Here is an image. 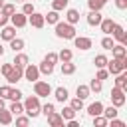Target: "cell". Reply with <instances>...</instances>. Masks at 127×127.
Returning a JSON list of instances; mask_svg holds the SVG:
<instances>
[{
	"mask_svg": "<svg viewBox=\"0 0 127 127\" xmlns=\"http://www.w3.org/2000/svg\"><path fill=\"white\" fill-rule=\"evenodd\" d=\"M56 34H58L60 38H65V40L75 38V30H73L69 24H58V26H56Z\"/></svg>",
	"mask_w": 127,
	"mask_h": 127,
	"instance_id": "1",
	"label": "cell"
},
{
	"mask_svg": "<svg viewBox=\"0 0 127 127\" xmlns=\"http://www.w3.org/2000/svg\"><path fill=\"white\" fill-rule=\"evenodd\" d=\"M24 107H26V111H28L30 117H36V115L40 113V101H38V95H36V97H28L26 103H24Z\"/></svg>",
	"mask_w": 127,
	"mask_h": 127,
	"instance_id": "2",
	"label": "cell"
},
{
	"mask_svg": "<svg viewBox=\"0 0 127 127\" xmlns=\"http://www.w3.org/2000/svg\"><path fill=\"white\" fill-rule=\"evenodd\" d=\"M125 65H127L125 58H117V60H113V62L109 64V71H111V73H119V71L125 69Z\"/></svg>",
	"mask_w": 127,
	"mask_h": 127,
	"instance_id": "3",
	"label": "cell"
},
{
	"mask_svg": "<svg viewBox=\"0 0 127 127\" xmlns=\"http://www.w3.org/2000/svg\"><path fill=\"white\" fill-rule=\"evenodd\" d=\"M20 77H22V67H20V65L10 67V69H8V73H6V79H8L10 83H16Z\"/></svg>",
	"mask_w": 127,
	"mask_h": 127,
	"instance_id": "4",
	"label": "cell"
},
{
	"mask_svg": "<svg viewBox=\"0 0 127 127\" xmlns=\"http://www.w3.org/2000/svg\"><path fill=\"white\" fill-rule=\"evenodd\" d=\"M111 97H113V103H115V107H119V105H123L125 103V97H123V89L121 87H113V91H111Z\"/></svg>",
	"mask_w": 127,
	"mask_h": 127,
	"instance_id": "5",
	"label": "cell"
},
{
	"mask_svg": "<svg viewBox=\"0 0 127 127\" xmlns=\"http://www.w3.org/2000/svg\"><path fill=\"white\" fill-rule=\"evenodd\" d=\"M34 89H36V93H38V95H50V91H52L50 83H46V81H36Z\"/></svg>",
	"mask_w": 127,
	"mask_h": 127,
	"instance_id": "6",
	"label": "cell"
},
{
	"mask_svg": "<svg viewBox=\"0 0 127 127\" xmlns=\"http://www.w3.org/2000/svg\"><path fill=\"white\" fill-rule=\"evenodd\" d=\"M46 117H48V123L54 125V127H62V125H64V117L58 115V113H54V111H52L50 115H46Z\"/></svg>",
	"mask_w": 127,
	"mask_h": 127,
	"instance_id": "7",
	"label": "cell"
},
{
	"mask_svg": "<svg viewBox=\"0 0 127 127\" xmlns=\"http://www.w3.org/2000/svg\"><path fill=\"white\" fill-rule=\"evenodd\" d=\"M101 111H103V105H101L99 101H95V103H91V105L87 107V113L93 115V117H95V115H101Z\"/></svg>",
	"mask_w": 127,
	"mask_h": 127,
	"instance_id": "8",
	"label": "cell"
},
{
	"mask_svg": "<svg viewBox=\"0 0 127 127\" xmlns=\"http://www.w3.org/2000/svg\"><path fill=\"white\" fill-rule=\"evenodd\" d=\"M87 22H89L91 26L99 24V22H101V14H99V10H91V12H89V16H87Z\"/></svg>",
	"mask_w": 127,
	"mask_h": 127,
	"instance_id": "9",
	"label": "cell"
},
{
	"mask_svg": "<svg viewBox=\"0 0 127 127\" xmlns=\"http://www.w3.org/2000/svg\"><path fill=\"white\" fill-rule=\"evenodd\" d=\"M75 46L79 50H89L91 48V40L89 38H75Z\"/></svg>",
	"mask_w": 127,
	"mask_h": 127,
	"instance_id": "10",
	"label": "cell"
},
{
	"mask_svg": "<svg viewBox=\"0 0 127 127\" xmlns=\"http://www.w3.org/2000/svg\"><path fill=\"white\" fill-rule=\"evenodd\" d=\"M30 22H32V26H36V28H42V26H44V16H42V14H34V12H32V16H30Z\"/></svg>",
	"mask_w": 127,
	"mask_h": 127,
	"instance_id": "11",
	"label": "cell"
},
{
	"mask_svg": "<svg viewBox=\"0 0 127 127\" xmlns=\"http://www.w3.org/2000/svg\"><path fill=\"white\" fill-rule=\"evenodd\" d=\"M38 73H40V69H38V67H34V65H28V67H26V77H28L30 81L38 79Z\"/></svg>",
	"mask_w": 127,
	"mask_h": 127,
	"instance_id": "12",
	"label": "cell"
},
{
	"mask_svg": "<svg viewBox=\"0 0 127 127\" xmlns=\"http://www.w3.org/2000/svg\"><path fill=\"white\" fill-rule=\"evenodd\" d=\"M99 24H101V30H103L105 34H111V30H113V26H115L113 20H101Z\"/></svg>",
	"mask_w": 127,
	"mask_h": 127,
	"instance_id": "13",
	"label": "cell"
},
{
	"mask_svg": "<svg viewBox=\"0 0 127 127\" xmlns=\"http://www.w3.org/2000/svg\"><path fill=\"white\" fill-rule=\"evenodd\" d=\"M12 22H14V26L22 28V26H26V16L24 14H16V16H12Z\"/></svg>",
	"mask_w": 127,
	"mask_h": 127,
	"instance_id": "14",
	"label": "cell"
},
{
	"mask_svg": "<svg viewBox=\"0 0 127 127\" xmlns=\"http://www.w3.org/2000/svg\"><path fill=\"white\" fill-rule=\"evenodd\" d=\"M101 113L105 115V119H113V117L117 115V107H115V105H113V107L109 105V107H105V109H103Z\"/></svg>",
	"mask_w": 127,
	"mask_h": 127,
	"instance_id": "15",
	"label": "cell"
},
{
	"mask_svg": "<svg viewBox=\"0 0 127 127\" xmlns=\"http://www.w3.org/2000/svg\"><path fill=\"white\" fill-rule=\"evenodd\" d=\"M12 121V115H10V111H6L4 107L0 109V123H4V125H8Z\"/></svg>",
	"mask_w": 127,
	"mask_h": 127,
	"instance_id": "16",
	"label": "cell"
},
{
	"mask_svg": "<svg viewBox=\"0 0 127 127\" xmlns=\"http://www.w3.org/2000/svg\"><path fill=\"white\" fill-rule=\"evenodd\" d=\"M113 32H115V38H117L119 42H125V32H123V28H121V26H117V24H115V26H113Z\"/></svg>",
	"mask_w": 127,
	"mask_h": 127,
	"instance_id": "17",
	"label": "cell"
},
{
	"mask_svg": "<svg viewBox=\"0 0 127 127\" xmlns=\"http://www.w3.org/2000/svg\"><path fill=\"white\" fill-rule=\"evenodd\" d=\"M89 95V87L87 85H77V97L79 99H85Z\"/></svg>",
	"mask_w": 127,
	"mask_h": 127,
	"instance_id": "18",
	"label": "cell"
},
{
	"mask_svg": "<svg viewBox=\"0 0 127 127\" xmlns=\"http://www.w3.org/2000/svg\"><path fill=\"white\" fill-rule=\"evenodd\" d=\"M56 99L65 101V99H67V89H65V87H58V89H56Z\"/></svg>",
	"mask_w": 127,
	"mask_h": 127,
	"instance_id": "19",
	"label": "cell"
},
{
	"mask_svg": "<svg viewBox=\"0 0 127 127\" xmlns=\"http://www.w3.org/2000/svg\"><path fill=\"white\" fill-rule=\"evenodd\" d=\"M73 115H75V109H71V107H64L62 109V117L64 119H73Z\"/></svg>",
	"mask_w": 127,
	"mask_h": 127,
	"instance_id": "20",
	"label": "cell"
},
{
	"mask_svg": "<svg viewBox=\"0 0 127 127\" xmlns=\"http://www.w3.org/2000/svg\"><path fill=\"white\" fill-rule=\"evenodd\" d=\"M14 64H16V65H20V67H24V65L28 64V56H24V54H20V56H16V60H14Z\"/></svg>",
	"mask_w": 127,
	"mask_h": 127,
	"instance_id": "21",
	"label": "cell"
},
{
	"mask_svg": "<svg viewBox=\"0 0 127 127\" xmlns=\"http://www.w3.org/2000/svg\"><path fill=\"white\" fill-rule=\"evenodd\" d=\"M14 34H16L14 28H4V30H2V38H4V40H12Z\"/></svg>",
	"mask_w": 127,
	"mask_h": 127,
	"instance_id": "22",
	"label": "cell"
},
{
	"mask_svg": "<svg viewBox=\"0 0 127 127\" xmlns=\"http://www.w3.org/2000/svg\"><path fill=\"white\" fill-rule=\"evenodd\" d=\"M10 44H12V50H14V52L22 50V46H24V42H22V40H16V38H12V40H10Z\"/></svg>",
	"mask_w": 127,
	"mask_h": 127,
	"instance_id": "23",
	"label": "cell"
},
{
	"mask_svg": "<svg viewBox=\"0 0 127 127\" xmlns=\"http://www.w3.org/2000/svg\"><path fill=\"white\" fill-rule=\"evenodd\" d=\"M73 69H75V65H73V64H69V62L62 64V71H64V73H73Z\"/></svg>",
	"mask_w": 127,
	"mask_h": 127,
	"instance_id": "24",
	"label": "cell"
},
{
	"mask_svg": "<svg viewBox=\"0 0 127 127\" xmlns=\"http://www.w3.org/2000/svg\"><path fill=\"white\" fill-rule=\"evenodd\" d=\"M67 20H69V22H77V20H79L77 10H67Z\"/></svg>",
	"mask_w": 127,
	"mask_h": 127,
	"instance_id": "25",
	"label": "cell"
},
{
	"mask_svg": "<svg viewBox=\"0 0 127 127\" xmlns=\"http://www.w3.org/2000/svg\"><path fill=\"white\" fill-rule=\"evenodd\" d=\"M111 50H113V54H115V58H125V50H123V46H117V48L113 46Z\"/></svg>",
	"mask_w": 127,
	"mask_h": 127,
	"instance_id": "26",
	"label": "cell"
},
{
	"mask_svg": "<svg viewBox=\"0 0 127 127\" xmlns=\"http://www.w3.org/2000/svg\"><path fill=\"white\" fill-rule=\"evenodd\" d=\"M52 69H54V65L52 64H48V62H42V67H40V71H44V73H52Z\"/></svg>",
	"mask_w": 127,
	"mask_h": 127,
	"instance_id": "27",
	"label": "cell"
},
{
	"mask_svg": "<svg viewBox=\"0 0 127 127\" xmlns=\"http://www.w3.org/2000/svg\"><path fill=\"white\" fill-rule=\"evenodd\" d=\"M8 97H10V99H14V101H18V99L22 97V91H20V89H10Z\"/></svg>",
	"mask_w": 127,
	"mask_h": 127,
	"instance_id": "28",
	"label": "cell"
},
{
	"mask_svg": "<svg viewBox=\"0 0 127 127\" xmlns=\"http://www.w3.org/2000/svg\"><path fill=\"white\" fill-rule=\"evenodd\" d=\"M69 107H71V109H75V111H79V109L83 107V101H81L79 97H75V99L71 101V105H69Z\"/></svg>",
	"mask_w": 127,
	"mask_h": 127,
	"instance_id": "29",
	"label": "cell"
},
{
	"mask_svg": "<svg viewBox=\"0 0 127 127\" xmlns=\"http://www.w3.org/2000/svg\"><path fill=\"white\" fill-rule=\"evenodd\" d=\"M22 111H24V109H22V105H20V103H16V101H14V103L10 105V113H16V115H20Z\"/></svg>",
	"mask_w": 127,
	"mask_h": 127,
	"instance_id": "30",
	"label": "cell"
},
{
	"mask_svg": "<svg viewBox=\"0 0 127 127\" xmlns=\"http://www.w3.org/2000/svg\"><path fill=\"white\" fill-rule=\"evenodd\" d=\"M103 4H105L103 0H89V8H91V10H99Z\"/></svg>",
	"mask_w": 127,
	"mask_h": 127,
	"instance_id": "31",
	"label": "cell"
},
{
	"mask_svg": "<svg viewBox=\"0 0 127 127\" xmlns=\"http://www.w3.org/2000/svg\"><path fill=\"white\" fill-rule=\"evenodd\" d=\"M89 89H93V91H101V79H93L91 81V85H89Z\"/></svg>",
	"mask_w": 127,
	"mask_h": 127,
	"instance_id": "32",
	"label": "cell"
},
{
	"mask_svg": "<svg viewBox=\"0 0 127 127\" xmlns=\"http://www.w3.org/2000/svg\"><path fill=\"white\" fill-rule=\"evenodd\" d=\"M93 125H97V127H103V125H107V119H105V117H99V115H95V119H93Z\"/></svg>",
	"mask_w": 127,
	"mask_h": 127,
	"instance_id": "33",
	"label": "cell"
},
{
	"mask_svg": "<svg viewBox=\"0 0 127 127\" xmlns=\"http://www.w3.org/2000/svg\"><path fill=\"white\" fill-rule=\"evenodd\" d=\"M105 64H107V58H105V56H97V58H95V65H97V67H103Z\"/></svg>",
	"mask_w": 127,
	"mask_h": 127,
	"instance_id": "34",
	"label": "cell"
},
{
	"mask_svg": "<svg viewBox=\"0 0 127 127\" xmlns=\"http://www.w3.org/2000/svg\"><path fill=\"white\" fill-rule=\"evenodd\" d=\"M46 20H48L50 24H56V22H58V12H50V14L46 16Z\"/></svg>",
	"mask_w": 127,
	"mask_h": 127,
	"instance_id": "35",
	"label": "cell"
},
{
	"mask_svg": "<svg viewBox=\"0 0 127 127\" xmlns=\"http://www.w3.org/2000/svg\"><path fill=\"white\" fill-rule=\"evenodd\" d=\"M64 6H67V0H54V8L56 10H62Z\"/></svg>",
	"mask_w": 127,
	"mask_h": 127,
	"instance_id": "36",
	"label": "cell"
},
{
	"mask_svg": "<svg viewBox=\"0 0 127 127\" xmlns=\"http://www.w3.org/2000/svg\"><path fill=\"white\" fill-rule=\"evenodd\" d=\"M101 46H103V48H107V50H111V48H113V40H111V38H103Z\"/></svg>",
	"mask_w": 127,
	"mask_h": 127,
	"instance_id": "37",
	"label": "cell"
},
{
	"mask_svg": "<svg viewBox=\"0 0 127 127\" xmlns=\"http://www.w3.org/2000/svg\"><path fill=\"white\" fill-rule=\"evenodd\" d=\"M60 58H62L64 62H69V60H71V52H69V50H64V52L60 54Z\"/></svg>",
	"mask_w": 127,
	"mask_h": 127,
	"instance_id": "38",
	"label": "cell"
},
{
	"mask_svg": "<svg viewBox=\"0 0 127 127\" xmlns=\"http://www.w3.org/2000/svg\"><path fill=\"white\" fill-rule=\"evenodd\" d=\"M56 60H58L56 54H48V56L44 58V62H48V64H56Z\"/></svg>",
	"mask_w": 127,
	"mask_h": 127,
	"instance_id": "39",
	"label": "cell"
},
{
	"mask_svg": "<svg viewBox=\"0 0 127 127\" xmlns=\"http://www.w3.org/2000/svg\"><path fill=\"white\" fill-rule=\"evenodd\" d=\"M125 81H127V77L121 73V75L117 77V81H115V83H117V87H125Z\"/></svg>",
	"mask_w": 127,
	"mask_h": 127,
	"instance_id": "40",
	"label": "cell"
},
{
	"mask_svg": "<svg viewBox=\"0 0 127 127\" xmlns=\"http://www.w3.org/2000/svg\"><path fill=\"white\" fill-rule=\"evenodd\" d=\"M42 111H44V115H50V113L54 111V105H52V103H46V105L42 107Z\"/></svg>",
	"mask_w": 127,
	"mask_h": 127,
	"instance_id": "41",
	"label": "cell"
},
{
	"mask_svg": "<svg viewBox=\"0 0 127 127\" xmlns=\"http://www.w3.org/2000/svg\"><path fill=\"white\" fill-rule=\"evenodd\" d=\"M4 14H6V16H12V14H14V6H12V4H6V6H4Z\"/></svg>",
	"mask_w": 127,
	"mask_h": 127,
	"instance_id": "42",
	"label": "cell"
},
{
	"mask_svg": "<svg viewBox=\"0 0 127 127\" xmlns=\"http://www.w3.org/2000/svg\"><path fill=\"white\" fill-rule=\"evenodd\" d=\"M111 125H113V127H125V123H123V121H119V119H115V117L111 119Z\"/></svg>",
	"mask_w": 127,
	"mask_h": 127,
	"instance_id": "43",
	"label": "cell"
},
{
	"mask_svg": "<svg viewBox=\"0 0 127 127\" xmlns=\"http://www.w3.org/2000/svg\"><path fill=\"white\" fill-rule=\"evenodd\" d=\"M8 93H10V87H8V85L0 87V95H2V97H8Z\"/></svg>",
	"mask_w": 127,
	"mask_h": 127,
	"instance_id": "44",
	"label": "cell"
},
{
	"mask_svg": "<svg viewBox=\"0 0 127 127\" xmlns=\"http://www.w3.org/2000/svg\"><path fill=\"white\" fill-rule=\"evenodd\" d=\"M32 12H34L32 4H24V14H32Z\"/></svg>",
	"mask_w": 127,
	"mask_h": 127,
	"instance_id": "45",
	"label": "cell"
},
{
	"mask_svg": "<svg viewBox=\"0 0 127 127\" xmlns=\"http://www.w3.org/2000/svg\"><path fill=\"white\" fill-rule=\"evenodd\" d=\"M16 123H18V125H28V117H18Z\"/></svg>",
	"mask_w": 127,
	"mask_h": 127,
	"instance_id": "46",
	"label": "cell"
},
{
	"mask_svg": "<svg viewBox=\"0 0 127 127\" xmlns=\"http://www.w3.org/2000/svg\"><path fill=\"white\" fill-rule=\"evenodd\" d=\"M105 77H107V71H105V69H101V71L97 73V79H105Z\"/></svg>",
	"mask_w": 127,
	"mask_h": 127,
	"instance_id": "47",
	"label": "cell"
},
{
	"mask_svg": "<svg viewBox=\"0 0 127 127\" xmlns=\"http://www.w3.org/2000/svg\"><path fill=\"white\" fill-rule=\"evenodd\" d=\"M115 4H117L119 8H125V6H127V2H125V0H115Z\"/></svg>",
	"mask_w": 127,
	"mask_h": 127,
	"instance_id": "48",
	"label": "cell"
},
{
	"mask_svg": "<svg viewBox=\"0 0 127 127\" xmlns=\"http://www.w3.org/2000/svg\"><path fill=\"white\" fill-rule=\"evenodd\" d=\"M69 127H79V123L75 119H69Z\"/></svg>",
	"mask_w": 127,
	"mask_h": 127,
	"instance_id": "49",
	"label": "cell"
},
{
	"mask_svg": "<svg viewBox=\"0 0 127 127\" xmlns=\"http://www.w3.org/2000/svg\"><path fill=\"white\" fill-rule=\"evenodd\" d=\"M10 67H12V65H10V64H6V65H4V67H2V71H4V75H6V73H8V69H10Z\"/></svg>",
	"mask_w": 127,
	"mask_h": 127,
	"instance_id": "50",
	"label": "cell"
},
{
	"mask_svg": "<svg viewBox=\"0 0 127 127\" xmlns=\"http://www.w3.org/2000/svg\"><path fill=\"white\" fill-rule=\"evenodd\" d=\"M4 24H6V16H2V14H0V26H4Z\"/></svg>",
	"mask_w": 127,
	"mask_h": 127,
	"instance_id": "51",
	"label": "cell"
},
{
	"mask_svg": "<svg viewBox=\"0 0 127 127\" xmlns=\"http://www.w3.org/2000/svg\"><path fill=\"white\" fill-rule=\"evenodd\" d=\"M2 107H4V101H2V99H0V109H2Z\"/></svg>",
	"mask_w": 127,
	"mask_h": 127,
	"instance_id": "52",
	"label": "cell"
},
{
	"mask_svg": "<svg viewBox=\"0 0 127 127\" xmlns=\"http://www.w3.org/2000/svg\"><path fill=\"white\" fill-rule=\"evenodd\" d=\"M2 54H4V48H2V46H0V56H2Z\"/></svg>",
	"mask_w": 127,
	"mask_h": 127,
	"instance_id": "53",
	"label": "cell"
},
{
	"mask_svg": "<svg viewBox=\"0 0 127 127\" xmlns=\"http://www.w3.org/2000/svg\"><path fill=\"white\" fill-rule=\"evenodd\" d=\"M0 8H2V0H0Z\"/></svg>",
	"mask_w": 127,
	"mask_h": 127,
	"instance_id": "54",
	"label": "cell"
},
{
	"mask_svg": "<svg viewBox=\"0 0 127 127\" xmlns=\"http://www.w3.org/2000/svg\"><path fill=\"white\" fill-rule=\"evenodd\" d=\"M103 2H105V0H103Z\"/></svg>",
	"mask_w": 127,
	"mask_h": 127,
	"instance_id": "55",
	"label": "cell"
}]
</instances>
